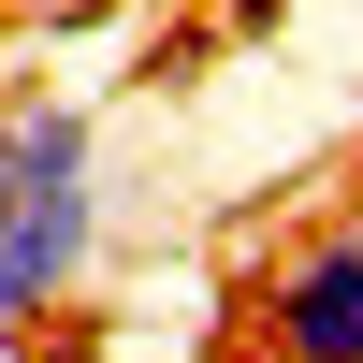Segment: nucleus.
I'll use <instances>...</instances> for the list:
<instances>
[{"label": "nucleus", "mask_w": 363, "mask_h": 363, "mask_svg": "<svg viewBox=\"0 0 363 363\" xmlns=\"http://www.w3.org/2000/svg\"><path fill=\"white\" fill-rule=\"evenodd\" d=\"M102 218H116L102 116L58 102V87L0 102V349H29L87 277H102Z\"/></svg>", "instance_id": "nucleus-1"}, {"label": "nucleus", "mask_w": 363, "mask_h": 363, "mask_svg": "<svg viewBox=\"0 0 363 363\" xmlns=\"http://www.w3.org/2000/svg\"><path fill=\"white\" fill-rule=\"evenodd\" d=\"M247 335H262V363H363V218L306 233L291 262H262Z\"/></svg>", "instance_id": "nucleus-2"}]
</instances>
